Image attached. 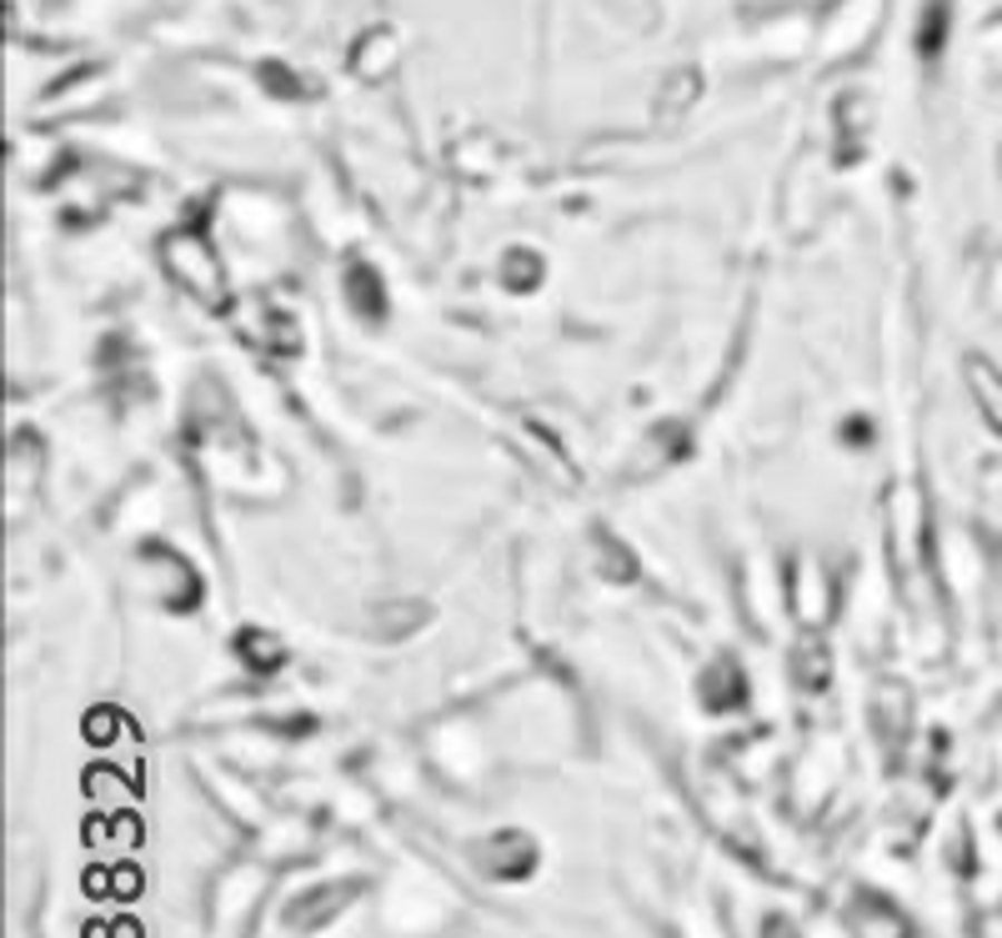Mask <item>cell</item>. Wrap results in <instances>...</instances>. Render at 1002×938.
Here are the masks:
<instances>
[{
	"instance_id": "6da1fadb",
	"label": "cell",
	"mask_w": 1002,
	"mask_h": 938,
	"mask_svg": "<svg viewBox=\"0 0 1002 938\" xmlns=\"http://www.w3.org/2000/svg\"><path fill=\"white\" fill-rule=\"evenodd\" d=\"M160 256H166L170 282H176L180 292L196 296L200 306H220V296H226V276H220V256L210 252L206 236H200V232H176V236H166Z\"/></svg>"
},
{
	"instance_id": "7a4b0ae2",
	"label": "cell",
	"mask_w": 1002,
	"mask_h": 938,
	"mask_svg": "<svg viewBox=\"0 0 1002 938\" xmlns=\"http://www.w3.org/2000/svg\"><path fill=\"white\" fill-rule=\"evenodd\" d=\"M967 387H972V402H978L982 422L1002 437V367L988 362V356H967Z\"/></svg>"
},
{
	"instance_id": "3957f363",
	"label": "cell",
	"mask_w": 1002,
	"mask_h": 938,
	"mask_svg": "<svg viewBox=\"0 0 1002 938\" xmlns=\"http://www.w3.org/2000/svg\"><path fill=\"white\" fill-rule=\"evenodd\" d=\"M341 292H346L351 312L366 316V322H376V316H386V286H381V276L371 272V266H351L346 282H341Z\"/></svg>"
},
{
	"instance_id": "277c9868",
	"label": "cell",
	"mask_w": 1002,
	"mask_h": 938,
	"mask_svg": "<svg viewBox=\"0 0 1002 938\" xmlns=\"http://www.w3.org/2000/svg\"><path fill=\"white\" fill-rule=\"evenodd\" d=\"M741 697H747V683H741V673L731 663H717L711 673H701V703H707L711 713H727Z\"/></svg>"
},
{
	"instance_id": "5b68a950",
	"label": "cell",
	"mask_w": 1002,
	"mask_h": 938,
	"mask_svg": "<svg viewBox=\"0 0 1002 938\" xmlns=\"http://www.w3.org/2000/svg\"><path fill=\"white\" fill-rule=\"evenodd\" d=\"M236 647H240V657H246V667H256V673H276V667L286 663V643L261 633V627H246Z\"/></svg>"
},
{
	"instance_id": "8992f818",
	"label": "cell",
	"mask_w": 1002,
	"mask_h": 938,
	"mask_svg": "<svg viewBox=\"0 0 1002 938\" xmlns=\"http://www.w3.org/2000/svg\"><path fill=\"white\" fill-rule=\"evenodd\" d=\"M792 673H797L802 687H827L832 657H827V647H822V637H802L797 653H792Z\"/></svg>"
},
{
	"instance_id": "52a82bcc",
	"label": "cell",
	"mask_w": 1002,
	"mask_h": 938,
	"mask_svg": "<svg viewBox=\"0 0 1002 938\" xmlns=\"http://www.w3.org/2000/svg\"><path fill=\"white\" fill-rule=\"evenodd\" d=\"M597 567H601V577H611V583H627V577H637V563H631V553L617 543V537H607V532H597Z\"/></svg>"
},
{
	"instance_id": "ba28073f",
	"label": "cell",
	"mask_w": 1002,
	"mask_h": 938,
	"mask_svg": "<svg viewBox=\"0 0 1002 938\" xmlns=\"http://www.w3.org/2000/svg\"><path fill=\"white\" fill-rule=\"evenodd\" d=\"M501 282H507L511 292H531V286L541 282V262L531 252H511L507 262H501Z\"/></svg>"
}]
</instances>
